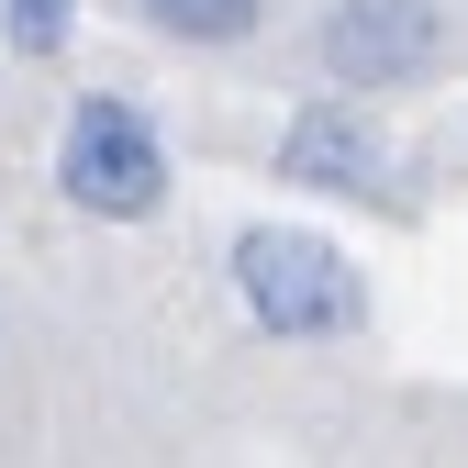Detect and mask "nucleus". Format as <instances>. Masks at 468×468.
<instances>
[{
    "label": "nucleus",
    "mask_w": 468,
    "mask_h": 468,
    "mask_svg": "<svg viewBox=\"0 0 468 468\" xmlns=\"http://www.w3.org/2000/svg\"><path fill=\"white\" fill-rule=\"evenodd\" d=\"M123 12L156 45H190V56H234V45L268 34V0H123Z\"/></svg>",
    "instance_id": "39448f33"
},
{
    "label": "nucleus",
    "mask_w": 468,
    "mask_h": 468,
    "mask_svg": "<svg viewBox=\"0 0 468 468\" xmlns=\"http://www.w3.org/2000/svg\"><path fill=\"white\" fill-rule=\"evenodd\" d=\"M268 167H279L290 190H313V201H346V212H390V223L424 201L413 179H401V145H390V123H379V101H335V90H313V101L279 123Z\"/></svg>",
    "instance_id": "20e7f679"
},
{
    "label": "nucleus",
    "mask_w": 468,
    "mask_h": 468,
    "mask_svg": "<svg viewBox=\"0 0 468 468\" xmlns=\"http://www.w3.org/2000/svg\"><path fill=\"white\" fill-rule=\"evenodd\" d=\"M446 56H457V12H446V0H324V12H313V79L335 101L435 90Z\"/></svg>",
    "instance_id": "7ed1b4c3"
},
{
    "label": "nucleus",
    "mask_w": 468,
    "mask_h": 468,
    "mask_svg": "<svg viewBox=\"0 0 468 468\" xmlns=\"http://www.w3.org/2000/svg\"><path fill=\"white\" fill-rule=\"evenodd\" d=\"M68 34H79V0H0V45L12 56H68Z\"/></svg>",
    "instance_id": "423d86ee"
},
{
    "label": "nucleus",
    "mask_w": 468,
    "mask_h": 468,
    "mask_svg": "<svg viewBox=\"0 0 468 468\" xmlns=\"http://www.w3.org/2000/svg\"><path fill=\"white\" fill-rule=\"evenodd\" d=\"M223 290L246 313V335H268V346H357L368 335V268L313 223H234Z\"/></svg>",
    "instance_id": "f257e3e1"
},
{
    "label": "nucleus",
    "mask_w": 468,
    "mask_h": 468,
    "mask_svg": "<svg viewBox=\"0 0 468 468\" xmlns=\"http://www.w3.org/2000/svg\"><path fill=\"white\" fill-rule=\"evenodd\" d=\"M56 201L90 223H156L179 201V156H167V123L134 90H79L68 123H56Z\"/></svg>",
    "instance_id": "f03ea898"
}]
</instances>
